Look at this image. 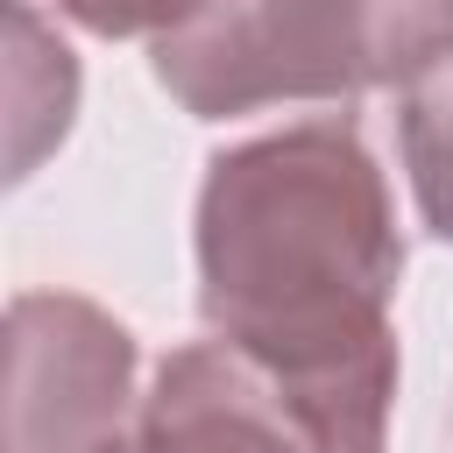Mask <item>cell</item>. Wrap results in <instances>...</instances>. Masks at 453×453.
Returning a JSON list of instances; mask_svg holds the SVG:
<instances>
[{
    "mask_svg": "<svg viewBox=\"0 0 453 453\" xmlns=\"http://www.w3.org/2000/svg\"><path fill=\"white\" fill-rule=\"evenodd\" d=\"M439 432H446V446H453V403H446V418H439Z\"/></svg>",
    "mask_w": 453,
    "mask_h": 453,
    "instance_id": "7",
    "label": "cell"
},
{
    "mask_svg": "<svg viewBox=\"0 0 453 453\" xmlns=\"http://www.w3.org/2000/svg\"><path fill=\"white\" fill-rule=\"evenodd\" d=\"M453 64V0H205L149 42L156 85L191 120L347 106Z\"/></svg>",
    "mask_w": 453,
    "mask_h": 453,
    "instance_id": "2",
    "label": "cell"
},
{
    "mask_svg": "<svg viewBox=\"0 0 453 453\" xmlns=\"http://www.w3.org/2000/svg\"><path fill=\"white\" fill-rule=\"evenodd\" d=\"M134 333L71 290H14L7 304V439L0 453H127Z\"/></svg>",
    "mask_w": 453,
    "mask_h": 453,
    "instance_id": "3",
    "label": "cell"
},
{
    "mask_svg": "<svg viewBox=\"0 0 453 453\" xmlns=\"http://www.w3.org/2000/svg\"><path fill=\"white\" fill-rule=\"evenodd\" d=\"M198 319L290 403L319 453H389L403 234L354 113L219 149L191 212Z\"/></svg>",
    "mask_w": 453,
    "mask_h": 453,
    "instance_id": "1",
    "label": "cell"
},
{
    "mask_svg": "<svg viewBox=\"0 0 453 453\" xmlns=\"http://www.w3.org/2000/svg\"><path fill=\"white\" fill-rule=\"evenodd\" d=\"M64 21H78V28H92V35H170V28H184L205 0H50Z\"/></svg>",
    "mask_w": 453,
    "mask_h": 453,
    "instance_id": "6",
    "label": "cell"
},
{
    "mask_svg": "<svg viewBox=\"0 0 453 453\" xmlns=\"http://www.w3.org/2000/svg\"><path fill=\"white\" fill-rule=\"evenodd\" d=\"M127 453H319L290 403L226 340H191L156 361Z\"/></svg>",
    "mask_w": 453,
    "mask_h": 453,
    "instance_id": "4",
    "label": "cell"
},
{
    "mask_svg": "<svg viewBox=\"0 0 453 453\" xmlns=\"http://www.w3.org/2000/svg\"><path fill=\"white\" fill-rule=\"evenodd\" d=\"M396 149H403V170H411V198H418L425 234L453 241V64L425 71L418 85H403Z\"/></svg>",
    "mask_w": 453,
    "mask_h": 453,
    "instance_id": "5",
    "label": "cell"
}]
</instances>
